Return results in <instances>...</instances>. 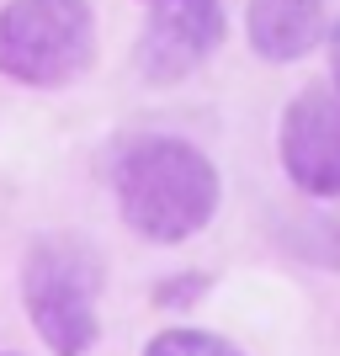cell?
I'll list each match as a JSON object with an SVG mask.
<instances>
[{
	"mask_svg": "<svg viewBox=\"0 0 340 356\" xmlns=\"http://www.w3.org/2000/svg\"><path fill=\"white\" fill-rule=\"evenodd\" d=\"M112 192L122 223L149 245H181L218 213V170L197 144L176 134L128 138L112 160Z\"/></svg>",
	"mask_w": 340,
	"mask_h": 356,
	"instance_id": "6da1fadb",
	"label": "cell"
},
{
	"mask_svg": "<svg viewBox=\"0 0 340 356\" xmlns=\"http://www.w3.org/2000/svg\"><path fill=\"white\" fill-rule=\"evenodd\" d=\"M106 255L86 234H38L22 255V303L54 356H86L102 335Z\"/></svg>",
	"mask_w": 340,
	"mask_h": 356,
	"instance_id": "7a4b0ae2",
	"label": "cell"
},
{
	"mask_svg": "<svg viewBox=\"0 0 340 356\" xmlns=\"http://www.w3.org/2000/svg\"><path fill=\"white\" fill-rule=\"evenodd\" d=\"M96 59L90 0H6L0 6V74L16 86H70Z\"/></svg>",
	"mask_w": 340,
	"mask_h": 356,
	"instance_id": "3957f363",
	"label": "cell"
},
{
	"mask_svg": "<svg viewBox=\"0 0 340 356\" xmlns=\"http://www.w3.org/2000/svg\"><path fill=\"white\" fill-rule=\"evenodd\" d=\"M223 43V0H149L133 64L149 86H176Z\"/></svg>",
	"mask_w": 340,
	"mask_h": 356,
	"instance_id": "277c9868",
	"label": "cell"
},
{
	"mask_svg": "<svg viewBox=\"0 0 340 356\" xmlns=\"http://www.w3.org/2000/svg\"><path fill=\"white\" fill-rule=\"evenodd\" d=\"M282 170L303 197H340V96L330 86L298 90L277 128Z\"/></svg>",
	"mask_w": 340,
	"mask_h": 356,
	"instance_id": "5b68a950",
	"label": "cell"
},
{
	"mask_svg": "<svg viewBox=\"0 0 340 356\" xmlns=\"http://www.w3.org/2000/svg\"><path fill=\"white\" fill-rule=\"evenodd\" d=\"M335 27H340V0H250V11H245L250 48L271 64L309 59L319 43H330Z\"/></svg>",
	"mask_w": 340,
	"mask_h": 356,
	"instance_id": "8992f818",
	"label": "cell"
},
{
	"mask_svg": "<svg viewBox=\"0 0 340 356\" xmlns=\"http://www.w3.org/2000/svg\"><path fill=\"white\" fill-rule=\"evenodd\" d=\"M282 250L298 261H314L325 271H340V208H309L277 223Z\"/></svg>",
	"mask_w": 340,
	"mask_h": 356,
	"instance_id": "52a82bcc",
	"label": "cell"
},
{
	"mask_svg": "<svg viewBox=\"0 0 340 356\" xmlns=\"http://www.w3.org/2000/svg\"><path fill=\"white\" fill-rule=\"evenodd\" d=\"M144 356H245V351L213 330H160L144 346Z\"/></svg>",
	"mask_w": 340,
	"mask_h": 356,
	"instance_id": "ba28073f",
	"label": "cell"
},
{
	"mask_svg": "<svg viewBox=\"0 0 340 356\" xmlns=\"http://www.w3.org/2000/svg\"><path fill=\"white\" fill-rule=\"evenodd\" d=\"M202 287H207V277H176V282H165V293H160V303H197L202 298Z\"/></svg>",
	"mask_w": 340,
	"mask_h": 356,
	"instance_id": "9c48e42d",
	"label": "cell"
},
{
	"mask_svg": "<svg viewBox=\"0 0 340 356\" xmlns=\"http://www.w3.org/2000/svg\"><path fill=\"white\" fill-rule=\"evenodd\" d=\"M330 74H335V96H340V27L330 32Z\"/></svg>",
	"mask_w": 340,
	"mask_h": 356,
	"instance_id": "30bf717a",
	"label": "cell"
},
{
	"mask_svg": "<svg viewBox=\"0 0 340 356\" xmlns=\"http://www.w3.org/2000/svg\"><path fill=\"white\" fill-rule=\"evenodd\" d=\"M0 356H11V351H0Z\"/></svg>",
	"mask_w": 340,
	"mask_h": 356,
	"instance_id": "8fae6325",
	"label": "cell"
}]
</instances>
